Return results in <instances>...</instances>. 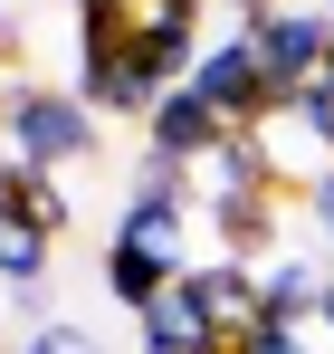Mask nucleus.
<instances>
[{"instance_id":"aec40b11","label":"nucleus","mask_w":334,"mask_h":354,"mask_svg":"<svg viewBox=\"0 0 334 354\" xmlns=\"http://www.w3.org/2000/svg\"><path fill=\"white\" fill-rule=\"evenodd\" d=\"M268 10H286V0H239V29H258Z\"/></svg>"},{"instance_id":"a878e982","label":"nucleus","mask_w":334,"mask_h":354,"mask_svg":"<svg viewBox=\"0 0 334 354\" xmlns=\"http://www.w3.org/2000/svg\"><path fill=\"white\" fill-rule=\"evenodd\" d=\"M325 86H334V48H325Z\"/></svg>"},{"instance_id":"ddd939ff","label":"nucleus","mask_w":334,"mask_h":354,"mask_svg":"<svg viewBox=\"0 0 334 354\" xmlns=\"http://www.w3.org/2000/svg\"><path fill=\"white\" fill-rule=\"evenodd\" d=\"M134 335H144V354H153V345H210V326H201V306H191L181 288H172L163 306H153V316H134Z\"/></svg>"},{"instance_id":"9b49d317","label":"nucleus","mask_w":334,"mask_h":354,"mask_svg":"<svg viewBox=\"0 0 334 354\" xmlns=\"http://www.w3.org/2000/svg\"><path fill=\"white\" fill-rule=\"evenodd\" d=\"M48 259H57V239H39L19 211H10V201H0V288H10V297L39 288V278H48Z\"/></svg>"},{"instance_id":"7ed1b4c3","label":"nucleus","mask_w":334,"mask_h":354,"mask_svg":"<svg viewBox=\"0 0 334 354\" xmlns=\"http://www.w3.org/2000/svg\"><path fill=\"white\" fill-rule=\"evenodd\" d=\"M181 86H191V96H201L229 134H258V124L286 106L277 86H268V67H258V39H248V29H239V39H210V48H201V67H191Z\"/></svg>"},{"instance_id":"f03ea898","label":"nucleus","mask_w":334,"mask_h":354,"mask_svg":"<svg viewBox=\"0 0 334 354\" xmlns=\"http://www.w3.org/2000/svg\"><path fill=\"white\" fill-rule=\"evenodd\" d=\"M96 106L77 96V86H39V77H10V115H0V134H10V153L29 163V173H67V163H96Z\"/></svg>"},{"instance_id":"dca6fc26","label":"nucleus","mask_w":334,"mask_h":354,"mask_svg":"<svg viewBox=\"0 0 334 354\" xmlns=\"http://www.w3.org/2000/svg\"><path fill=\"white\" fill-rule=\"evenodd\" d=\"M239 354H315V326H268V316H258V326L239 335Z\"/></svg>"},{"instance_id":"f257e3e1","label":"nucleus","mask_w":334,"mask_h":354,"mask_svg":"<svg viewBox=\"0 0 334 354\" xmlns=\"http://www.w3.org/2000/svg\"><path fill=\"white\" fill-rule=\"evenodd\" d=\"M77 96L96 115H153L163 86L134 58V0H106V10H77Z\"/></svg>"},{"instance_id":"bb28decb","label":"nucleus","mask_w":334,"mask_h":354,"mask_svg":"<svg viewBox=\"0 0 334 354\" xmlns=\"http://www.w3.org/2000/svg\"><path fill=\"white\" fill-rule=\"evenodd\" d=\"M315 10H325V19H334V0H315Z\"/></svg>"},{"instance_id":"a211bd4d","label":"nucleus","mask_w":334,"mask_h":354,"mask_svg":"<svg viewBox=\"0 0 334 354\" xmlns=\"http://www.w3.org/2000/svg\"><path fill=\"white\" fill-rule=\"evenodd\" d=\"M19 39H29V29H19V10L0 0V77H10V58H19Z\"/></svg>"},{"instance_id":"b1692460","label":"nucleus","mask_w":334,"mask_h":354,"mask_svg":"<svg viewBox=\"0 0 334 354\" xmlns=\"http://www.w3.org/2000/svg\"><path fill=\"white\" fill-rule=\"evenodd\" d=\"M0 115H10V77H0Z\"/></svg>"},{"instance_id":"4468645a","label":"nucleus","mask_w":334,"mask_h":354,"mask_svg":"<svg viewBox=\"0 0 334 354\" xmlns=\"http://www.w3.org/2000/svg\"><path fill=\"white\" fill-rule=\"evenodd\" d=\"M277 115H286V124H306V134H315V153H334V86H325V77H315V86H296Z\"/></svg>"},{"instance_id":"6e6552de","label":"nucleus","mask_w":334,"mask_h":354,"mask_svg":"<svg viewBox=\"0 0 334 354\" xmlns=\"http://www.w3.org/2000/svg\"><path fill=\"white\" fill-rule=\"evenodd\" d=\"M181 278H191L181 259H153V249H134V239H106V297L124 306V316H153Z\"/></svg>"},{"instance_id":"4be33fe9","label":"nucleus","mask_w":334,"mask_h":354,"mask_svg":"<svg viewBox=\"0 0 334 354\" xmlns=\"http://www.w3.org/2000/svg\"><path fill=\"white\" fill-rule=\"evenodd\" d=\"M153 354H239V345H220V335H210V345H153Z\"/></svg>"},{"instance_id":"5701e85b","label":"nucleus","mask_w":334,"mask_h":354,"mask_svg":"<svg viewBox=\"0 0 334 354\" xmlns=\"http://www.w3.org/2000/svg\"><path fill=\"white\" fill-rule=\"evenodd\" d=\"M67 10H106V0H67Z\"/></svg>"},{"instance_id":"6ab92c4d","label":"nucleus","mask_w":334,"mask_h":354,"mask_svg":"<svg viewBox=\"0 0 334 354\" xmlns=\"http://www.w3.org/2000/svg\"><path fill=\"white\" fill-rule=\"evenodd\" d=\"M153 19H172V29H201V0H144Z\"/></svg>"},{"instance_id":"f3484780","label":"nucleus","mask_w":334,"mask_h":354,"mask_svg":"<svg viewBox=\"0 0 334 354\" xmlns=\"http://www.w3.org/2000/svg\"><path fill=\"white\" fill-rule=\"evenodd\" d=\"M296 201H306V221H315V239H325V249H334V163H315Z\"/></svg>"},{"instance_id":"2eb2a0df","label":"nucleus","mask_w":334,"mask_h":354,"mask_svg":"<svg viewBox=\"0 0 334 354\" xmlns=\"http://www.w3.org/2000/svg\"><path fill=\"white\" fill-rule=\"evenodd\" d=\"M19 354H106V345H96L77 316H48V326H29V335H19Z\"/></svg>"},{"instance_id":"20e7f679","label":"nucleus","mask_w":334,"mask_h":354,"mask_svg":"<svg viewBox=\"0 0 334 354\" xmlns=\"http://www.w3.org/2000/svg\"><path fill=\"white\" fill-rule=\"evenodd\" d=\"M248 39H258V67H268V86H277V96H296V86H315V77H325L334 19H325V10H268Z\"/></svg>"},{"instance_id":"393cba45","label":"nucleus","mask_w":334,"mask_h":354,"mask_svg":"<svg viewBox=\"0 0 334 354\" xmlns=\"http://www.w3.org/2000/svg\"><path fill=\"white\" fill-rule=\"evenodd\" d=\"M0 354H10V316H0Z\"/></svg>"},{"instance_id":"f8f14e48","label":"nucleus","mask_w":334,"mask_h":354,"mask_svg":"<svg viewBox=\"0 0 334 354\" xmlns=\"http://www.w3.org/2000/svg\"><path fill=\"white\" fill-rule=\"evenodd\" d=\"M10 211H19L39 239H67V230H77V201L57 192V173H29V163H19V182H10Z\"/></svg>"},{"instance_id":"1a4fd4ad","label":"nucleus","mask_w":334,"mask_h":354,"mask_svg":"<svg viewBox=\"0 0 334 354\" xmlns=\"http://www.w3.org/2000/svg\"><path fill=\"white\" fill-rule=\"evenodd\" d=\"M277 221H286V201H277V192H220V201H210L220 259H248V268L277 249Z\"/></svg>"},{"instance_id":"9d476101","label":"nucleus","mask_w":334,"mask_h":354,"mask_svg":"<svg viewBox=\"0 0 334 354\" xmlns=\"http://www.w3.org/2000/svg\"><path fill=\"white\" fill-rule=\"evenodd\" d=\"M201 182H210V201L220 192H277V201L296 192V173L268 153V134H220V153L201 163Z\"/></svg>"},{"instance_id":"39448f33","label":"nucleus","mask_w":334,"mask_h":354,"mask_svg":"<svg viewBox=\"0 0 334 354\" xmlns=\"http://www.w3.org/2000/svg\"><path fill=\"white\" fill-rule=\"evenodd\" d=\"M181 297L201 306V326H210L220 345H239V335L258 326V268H248V259H191Z\"/></svg>"},{"instance_id":"412c9836","label":"nucleus","mask_w":334,"mask_h":354,"mask_svg":"<svg viewBox=\"0 0 334 354\" xmlns=\"http://www.w3.org/2000/svg\"><path fill=\"white\" fill-rule=\"evenodd\" d=\"M315 335H334V278H325V297H315Z\"/></svg>"},{"instance_id":"0eeeda50","label":"nucleus","mask_w":334,"mask_h":354,"mask_svg":"<svg viewBox=\"0 0 334 354\" xmlns=\"http://www.w3.org/2000/svg\"><path fill=\"white\" fill-rule=\"evenodd\" d=\"M325 259L315 249H277L268 268H258V316L268 326H315V297H325Z\"/></svg>"},{"instance_id":"423d86ee","label":"nucleus","mask_w":334,"mask_h":354,"mask_svg":"<svg viewBox=\"0 0 334 354\" xmlns=\"http://www.w3.org/2000/svg\"><path fill=\"white\" fill-rule=\"evenodd\" d=\"M144 134H153V153H163V163H191V173H201V163L220 153V134H229V124L210 115V106H201L191 86H172L163 106L144 115Z\"/></svg>"}]
</instances>
